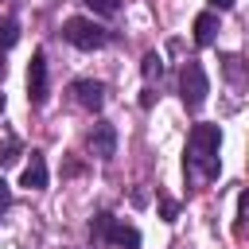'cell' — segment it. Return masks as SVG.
<instances>
[{
    "mask_svg": "<svg viewBox=\"0 0 249 249\" xmlns=\"http://www.w3.org/2000/svg\"><path fill=\"white\" fill-rule=\"evenodd\" d=\"M218 148H222V132L218 124H195L187 136V160L183 171L198 175V179H218L222 163H218Z\"/></svg>",
    "mask_w": 249,
    "mask_h": 249,
    "instance_id": "cell-1",
    "label": "cell"
},
{
    "mask_svg": "<svg viewBox=\"0 0 249 249\" xmlns=\"http://www.w3.org/2000/svg\"><path fill=\"white\" fill-rule=\"evenodd\" d=\"M89 233H93V241H97V245L140 249V230H132V226H121L113 214H97V218H93V226H89Z\"/></svg>",
    "mask_w": 249,
    "mask_h": 249,
    "instance_id": "cell-2",
    "label": "cell"
},
{
    "mask_svg": "<svg viewBox=\"0 0 249 249\" xmlns=\"http://www.w3.org/2000/svg\"><path fill=\"white\" fill-rule=\"evenodd\" d=\"M62 39H66V43H74L78 51H101V47L109 43V31H105L101 23H93V19L74 16V19H66V23H62Z\"/></svg>",
    "mask_w": 249,
    "mask_h": 249,
    "instance_id": "cell-3",
    "label": "cell"
},
{
    "mask_svg": "<svg viewBox=\"0 0 249 249\" xmlns=\"http://www.w3.org/2000/svg\"><path fill=\"white\" fill-rule=\"evenodd\" d=\"M179 93H183V105H187V109H202V101H206V93H210V82H206L202 62H183Z\"/></svg>",
    "mask_w": 249,
    "mask_h": 249,
    "instance_id": "cell-4",
    "label": "cell"
},
{
    "mask_svg": "<svg viewBox=\"0 0 249 249\" xmlns=\"http://www.w3.org/2000/svg\"><path fill=\"white\" fill-rule=\"evenodd\" d=\"M86 148H89V156H97V160H113V156H117V128H113L109 121H97L93 132L86 136Z\"/></svg>",
    "mask_w": 249,
    "mask_h": 249,
    "instance_id": "cell-5",
    "label": "cell"
},
{
    "mask_svg": "<svg viewBox=\"0 0 249 249\" xmlns=\"http://www.w3.org/2000/svg\"><path fill=\"white\" fill-rule=\"evenodd\" d=\"M27 97H31V105H43L47 101V54L43 51L31 54V66H27Z\"/></svg>",
    "mask_w": 249,
    "mask_h": 249,
    "instance_id": "cell-6",
    "label": "cell"
},
{
    "mask_svg": "<svg viewBox=\"0 0 249 249\" xmlns=\"http://www.w3.org/2000/svg\"><path fill=\"white\" fill-rule=\"evenodd\" d=\"M70 93H74V101H78L82 109H89V113H97V109L105 105V86L93 82V78H78V82L70 86Z\"/></svg>",
    "mask_w": 249,
    "mask_h": 249,
    "instance_id": "cell-7",
    "label": "cell"
},
{
    "mask_svg": "<svg viewBox=\"0 0 249 249\" xmlns=\"http://www.w3.org/2000/svg\"><path fill=\"white\" fill-rule=\"evenodd\" d=\"M23 187L27 191H43L47 187V160H43V152H31V160L23 167Z\"/></svg>",
    "mask_w": 249,
    "mask_h": 249,
    "instance_id": "cell-8",
    "label": "cell"
},
{
    "mask_svg": "<svg viewBox=\"0 0 249 249\" xmlns=\"http://www.w3.org/2000/svg\"><path fill=\"white\" fill-rule=\"evenodd\" d=\"M218 39V16L214 12H198L195 16V43L198 47H210Z\"/></svg>",
    "mask_w": 249,
    "mask_h": 249,
    "instance_id": "cell-9",
    "label": "cell"
},
{
    "mask_svg": "<svg viewBox=\"0 0 249 249\" xmlns=\"http://www.w3.org/2000/svg\"><path fill=\"white\" fill-rule=\"evenodd\" d=\"M19 160V140L16 136H4L0 140V167H8V163H16Z\"/></svg>",
    "mask_w": 249,
    "mask_h": 249,
    "instance_id": "cell-10",
    "label": "cell"
},
{
    "mask_svg": "<svg viewBox=\"0 0 249 249\" xmlns=\"http://www.w3.org/2000/svg\"><path fill=\"white\" fill-rule=\"evenodd\" d=\"M16 39H19V23L16 19H0V51H8Z\"/></svg>",
    "mask_w": 249,
    "mask_h": 249,
    "instance_id": "cell-11",
    "label": "cell"
},
{
    "mask_svg": "<svg viewBox=\"0 0 249 249\" xmlns=\"http://www.w3.org/2000/svg\"><path fill=\"white\" fill-rule=\"evenodd\" d=\"M93 16H117L121 12V0H82Z\"/></svg>",
    "mask_w": 249,
    "mask_h": 249,
    "instance_id": "cell-12",
    "label": "cell"
},
{
    "mask_svg": "<svg viewBox=\"0 0 249 249\" xmlns=\"http://www.w3.org/2000/svg\"><path fill=\"white\" fill-rule=\"evenodd\" d=\"M140 70H144V78L152 82V78H160V74H163V58H160L156 51H148V54H144V66H140Z\"/></svg>",
    "mask_w": 249,
    "mask_h": 249,
    "instance_id": "cell-13",
    "label": "cell"
},
{
    "mask_svg": "<svg viewBox=\"0 0 249 249\" xmlns=\"http://www.w3.org/2000/svg\"><path fill=\"white\" fill-rule=\"evenodd\" d=\"M226 74H230L233 82H241V58H237V54H230V58H226Z\"/></svg>",
    "mask_w": 249,
    "mask_h": 249,
    "instance_id": "cell-14",
    "label": "cell"
},
{
    "mask_svg": "<svg viewBox=\"0 0 249 249\" xmlns=\"http://www.w3.org/2000/svg\"><path fill=\"white\" fill-rule=\"evenodd\" d=\"M8 202H12V191H8V183H4V179H0V210H4V206H8Z\"/></svg>",
    "mask_w": 249,
    "mask_h": 249,
    "instance_id": "cell-15",
    "label": "cell"
},
{
    "mask_svg": "<svg viewBox=\"0 0 249 249\" xmlns=\"http://www.w3.org/2000/svg\"><path fill=\"white\" fill-rule=\"evenodd\" d=\"M214 8H233V0H210Z\"/></svg>",
    "mask_w": 249,
    "mask_h": 249,
    "instance_id": "cell-16",
    "label": "cell"
},
{
    "mask_svg": "<svg viewBox=\"0 0 249 249\" xmlns=\"http://www.w3.org/2000/svg\"><path fill=\"white\" fill-rule=\"evenodd\" d=\"M0 113H4V93H0Z\"/></svg>",
    "mask_w": 249,
    "mask_h": 249,
    "instance_id": "cell-17",
    "label": "cell"
}]
</instances>
